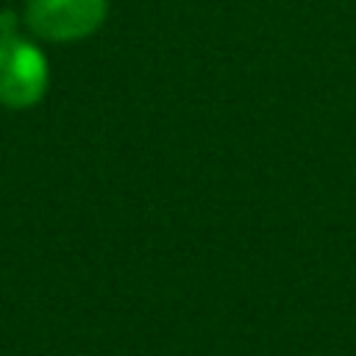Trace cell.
I'll use <instances>...</instances> for the list:
<instances>
[{"mask_svg": "<svg viewBox=\"0 0 356 356\" xmlns=\"http://www.w3.org/2000/svg\"><path fill=\"white\" fill-rule=\"evenodd\" d=\"M47 64L42 53L14 31L0 33V103L22 108L42 97Z\"/></svg>", "mask_w": 356, "mask_h": 356, "instance_id": "6da1fadb", "label": "cell"}, {"mask_svg": "<svg viewBox=\"0 0 356 356\" xmlns=\"http://www.w3.org/2000/svg\"><path fill=\"white\" fill-rule=\"evenodd\" d=\"M106 17V0H28V25L56 42L92 33Z\"/></svg>", "mask_w": 356, "mask_h": 356, "instance_id": "7a4b0ae2", "label": "cell"}]
</instances>
